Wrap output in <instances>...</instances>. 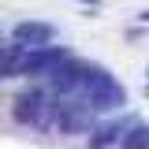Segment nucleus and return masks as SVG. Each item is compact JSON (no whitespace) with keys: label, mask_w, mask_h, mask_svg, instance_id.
<instances>
[{"label":"nucleus","mask_w":149,"mask_h":149,"mask_svg":"<svg viewBox=\"0 0 149 149\" xmlns=\"http://www.w3.org/2000/svg\"><path fill=\"white\" fill-rule=\"evenodd\" d=\"M74 101L86 112H93V116H101V112H119V108H127V86H123L104 63L86 60V78H82V90H78Z\"/></svg>","instance_id":"obj_1"},{"label":"nucleus","mask_w":149,"mask_h":149,"mask_svg":"<svg viewBox=\"0 0 149 149\" xmlns=\"http://www.w3.org/2000/svg\"><path fill=\"white\" fill-rule=\"evenodd\" d=\"M71 60V49L63 45H45V49H19L11 60V78H49V74Z\"/></svg>","instance_id":"obj_2"},{"label":"nucleus","mask_w":149,"mask_h":149,"mask_svg":"<svg viewBox=\"0 0 149 149\" xmlns=\"http://www.w3.org/2000/svg\"><path fill=\"white\" fill-rule=\"evenodd\" d=\"M49 97H52V93H49V90H37V86L15 93V101H11V119H15L19 127H37V130H41L45 112H49Z\"/></svg>","instance_id":"obj_3"},{"label":"nucleus","mask_w":149,"mask_h":149,"mask_svg":"<svg viewBox=\"0 0 149 149\" xmlns=\"http://www.w3.org/2000/svg\"><path fill=\"white\" fill-rule=\"evenodd\" d=\"M82 78H86V60L71 56V60H67V63H60L45 82H49V93H52V97H78Z\"/></svg>","instance_id":"obj_4"},{"label":"nucleus","mask_w":149,"mask_h":149,"mask_svg":"<svg viewBox=\"0 0 149 149\" xmlns=\"http://www.w3.org/2000/svg\"><path fill=\"white\" fill-rule=\"evenodd\" d=\"M11 41L22 49H45L56 41V26L52 22H41V19H22L11 26Z\"/></svg>","instance_id":"obj_5"},{"label":"nucleus","mask_w":149,"mask_h":149,"mask_svg":"<svg viewBox=\"0 0 149 149\" xmlns=\"http://www.w3.org/2000/svg\"><path fill=\"white\" fill-rule=\"evenodd\" d=\"M134 123H142L138 116H123V119H108V123H97V130H93L90 138H86V146L90 149H108V146H119L123 138H127V130L134 127Z\"/></svg>","instance_id":"obj_6"},{"label":"nucleus","mask_w":149,"mask_h":149,"mask_svg":"<svg viewBox=\"0 0 149 149\" xmlns=\"http://www.w3.org/2000/svg\"><path fill=\"white\" fill-rule=\"evenodd\" d=\"M119 149H149V123H134L119 142Z\"/></svg>","instance_id":"obj_7"},{"label":"nucleus","mask_w":149,"mask_h":149,"mask_svg":"<svg viewBox=\"0 0 149 149\" xmlns=\"http://www.w3.org/2000/svg\"><path fill=\"white\" fill-rule=\"evenodd\" d=\"M146 30H149V26H130V30H127V41H142Z\"/></svg>","instance_id":"obj_8"},{"label":"nucleus","mask_w":149,"mask_h":149,"mask_svg":"<svg viewBox=\"0 0 149 149\" xmlns=\"http://www.w3.org/2000/svg\"><path fill=\"white\" fill-rule=\"evenodd\" d=\"M138 22H142V26H149V8H142V11H138Z\"/></svg>","instance_id":"obj_9"},{"label":"nucleus","mask_w":149,"mask_h":149,"mask_svg":"<svg viewBox=\"0 0 149 149\" xmlns=\"http://www.w3.org/2000/svg\"><path fill=\"white\" fill-rule=\"evenodd\" d=\"M74 4H82V8H101V0H74Z\"/></svg>","instance_id":"obj_10"},{"label":"nucleus","mask_w":149,"mask_h":149,"mask_svg":"<svg viewBox=\"0 0 149 149\" xmlns=\"http://www.w3.org/2000/svg\"><path fill=\"white\" fill-rule=\"evenodd\" d=\"M0 49H4V34H0Z\"/></svg>","instance_id":"obj_11"}]
</instances>
